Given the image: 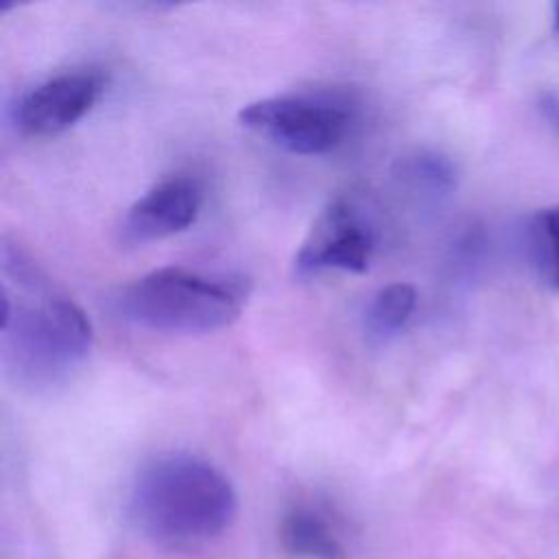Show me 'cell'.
Here are the masks:
<instances>
[{
    "mask_svg": "<svg viewBox=\"0 0 559 559\" xmlns=\"http://www.w3.org/2000/svg\"><path fill=\"white\" fill-rule=\"evenodd\" d=\"M203 203L201 186L190 177H168L148 188L127 210L122 234L129 242H153L188 229Z\"/></svg>",
    "mask_w": 559,
    "mask_h": 559,
    "instance_id": "obj_7",
    "label": "cell"
},
{
    "mask_svg": "<svg viewBox=\"0 0 559 559\" xmlns=\"http://www.w3.org/2000/svg\"><path fill=\"white\" fill-rule=\"evenodd\" d=\"M135 526L170 550L199 548L221 537L238 513V498L214 465L190 454H168L135 478L129 500Z\"/></svg>",
    "mask_w": 559,
    "mask_h": 559,
    "instance_id": "obj_2",
    "label": "cell"
},
{
    "mask_svg": "<svg viewBox=\"0 0 559 559\" xmlns=\"http://www.w3.org/2000/svg\"><path fill=\"white\" fill-rule=\"evenodd\" d=\"M548 109H550L552 118L559 122V96H552V98L548 100Z\"/></svg>",
    "mask_w": 559,
    "mask_h": 559,
    "instance_id": "obj_11",
    "label": "cell"
},
{
    "mask_svg": "<svg viewBox=\"0 0 559 559\" xmlns=\"http://www.w3.org/2000/svg\"><path fill=\"white\" fill-rule=\"evenodd\" d=\"M2 354L24 384H52L92 347L87 314L20 249L2 247Z\"/></svg>",
    "mask_w": 559,
    "mask_h": 559,
    "instance_id": "obj_1",
    "label": "cell"
},
{
    "mask_svg": "<svg viewBox=\"0 0 559 559\" xmlns=\"http://www.w3.org/2000/svg\"><path fill=\"white\" fill-rule=\"evenodd\" d=\"M555 28H557V33H559V15H555Z\"/></svg>",
    "mask_w": 559,
    "mask_h": 559,
    "instance_id": "obj_12",
    "label": "cell"
},
{
    "mask_svg": "<svg viewBox=\"0 0 559 559\" xmlns=\"http://www.w3.org/2000/svg\"><path fill=\"white\" fill-rule=\"evenodd\" d=\"M247 282L183 266L155 269L116 297V312L146 330L203 334L231 325L247 304Z\"/></svg>",
    "mask_w": 559,
    "mask_h": 559,
    "instance_id": "obj_3",
    "label": "cell"
},
{
    "mask_svg": "<svg viewBox=\"0 0 559 559\" xmlns=\"http://www.w3.org/2000/svg\"><path fill=\"white\" fill-rule=\"evenodd\" d=\"M238 120L288 153L321 155L345 138L349 111L334 98L284 94L247 103Z\"/></svg>",
    "mask_w": 559,
    "mask_h": 559,
    "instance_id": "obj_4",
    "label": "cell"
},
{
    "mask_svg": "<svg viewBox=\"0 0 559 559\" xmlns=\"http://www.w3.org/2000/svg\"><path fill=\"white\" fill-rule=\"evenodd\" d=\"M555 15H559V2L555 4Z\"/></svg>",
    "mask_w": 559,
    "mask_h": 559,
    "instance_id": "obj_13",
    "label": "cell"
},
{
    "mask_svg": "<svg viewBox=\"0 0 559 559\" xmlns=\"http://www.w3.org/2000/svg\"><path fill=\"white\" fill-rule=\"evenodd\" d=\"M373 253V229L358 207L345 199L330 201L312 221L295 255L299 277L323 271L362 273Z\"/></svg>",
    "mask_w": 559,
    "mask_h": 559,
    "instance_id": "obj_5",
    "label": "cell"
},
{
    "mask_svg": "<svg viewBox=\"0 0 559 559\" xmlns=\"http://www.w3.org/2000/svg\"><path fill=\"white\" fill-rule=\"evenodd\" d=\"M280 544L297 559H345V548L330 522L308 507H297L284 515Z\"/></svg>",
    "mask_w": 559,
    "mask_h": 559,
    "instance_id": "obj_8",
    "label": "cell"
},
{
    "mask_svg": "<svg viewBox=\"0 0 559 559\" xmlns=\"http://www.w3.org/2000/svg\"><path fill=\"white\" fill-rule=\"evenodd\" d=\"M533 253L548 286L559 290V205L535 214L531 223Z\"/></svg>",
    "mask_w": 559,
    "mask_h": 559,
    "instance_id": "obj_10",
    "label": "cell"
},
{
    "mask_svg": "<svg viewBox=\"0 0 559 559\" xmlns=\"http://www.w3.org/2000/svg\"><path fill=\"white\" fill-rule=\"evenodd\" d=\"M417 293L406 282H393L382 286L365 310V330L373 341H386L395 336L411 319L415 310Z\"/></svg>",
    "mask_w": 559,
    "mask_h": 559,
    "instance_id": "obj_9",
    "label": "cell"
},
{
    "mask_svg": "<svg viewBox=\"0 0 559 559\" xmlns=\"http://www.w3.org/2000/svg\"><path fill=\"white\" fill-rule=\"evenodd\" d=\"M103 79L92 70L50 76L31 87L15 105V122L26 135H57L76 124L98 100Z\"/></svg>",
    "mask_w": 559,
    "mask_h": 559,
    "instance_id": "obj_6",
    "label": "cell"
}]
</instances>
